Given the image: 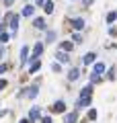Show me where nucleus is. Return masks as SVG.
Returning a JSON list of instances; mask_svg holds the SVG:
<instances>
[{
    "label": "nucleus",
    "instance_id": "nucleus-1",
    "mask_svg": "<svg viewBox=\"0 0 117 123\" xmlns=\"http://www.w3.org/2000/svg\"><path fill=\"white\" fill-rule=\"evenodd\" d=\"M4 21L8 23L10 31H13V33H17V29H19V14H14V12H8V14H6V18H4Z\"/></svg>",
    "mask_w": 117,
    "mask_h": 123
},
{
    "label": "nucleus",
    "instance_id": "nucleus-2",
    "mask_svg": "<svg viewBox=\"0 0 117 123\" xmlns=\"http://www.w3.org/2000/svg\"><path fill=\"white\" fill-rule=\"evenodd\" d=\"M58 62H60V64H68V62H70V57H68V51H64V49H62V51L60 53H58Z\"/></svg>",
    "mask_w": 117,
    "mask_h": 123
},
{
    "label": "nucleus",
    "instance_id": "nucleus-3",
    "mask_svg": "<svg viewBox=\"0 0 117 123\" xmlns=\"http://www.w3.org/2000/svg\"><path fill=\"white\" fill-rule=\"evenodd\" d=\"M39 115H41V113H39V107H33V109L29 111V121H37Z\"/></svg>",
    "mask_w": 117,
    "mask_h": 123
},
{
    "label": "nucleus",
    "instance_id": "nucleus-4",
    "mask_svg": "<svg viewBox=\"0 0 117 123\" xmlns=\"http://www.w3.org/2000/svg\"><path fill=\"white\" fill-rule=\"evenodd\" d=\"M88 105H91V97H80V98H78V109H82V107H88Z\"/></svg>",
    "mask_w": 117,
    "mask_h": 123
},
{
    "label": "nucleus",
    "instance_id": "nucleus-5",
    "mask_svg": "<svg viewBox=\"0 0 117 123\" xmlns=\"http://www.w3.org/2000/svg\"><path fill=\"white\" fill-rule=\"evenodd\" d=\"M53 111H56V113H64V111H66V103L64 101H58L56 105H53Z\"/></svg>",
    "mask_w": 117,
    "mask_h": 123
},
{
    "label": "nucleus",
    "instance_id": "nucleus-6",
    "mask_svg": "<svg viewBox=\"0 0 117 123\" xmlns=\"http://www.w3.org/2000/svg\"><path fill=\"white\" fill-rule=\"evenodd\" d=\"M78 76H80V70H78V68H74V70H70L68 72V80H78Z\"/></svg>",
    "mask_w": 117,
    "mask_h": 123
},
{
    "label": "nucleus",
    "instance_id": "nucleus-7",
    "mask_svg": "<svg viewBox=\"0 0 117 123\" xmlns=\"http://www.w3.org/2000/svg\"><path fill=\"white\" fill-rule=\"evenodd\" d=\"M43 10H45L47 14L53 12V2H52V0H45V2H43Z\"/></svg>",
    "mask_w": 117,
    "mask_h": 123
},
{
    "label": "nucleus",
    "instance_id": "nucleus-8",
    "mask_svg": "<svg viewBox=\"0 0 117 123\" xmlns=\"http://www.w3.org/2000/svg\"><path fill=\"white\" fill-rule=\"evenodd\" d=\"M41 51H43V45H41V43H35V47H33V55H31V57H39V55H41Z\"/></svg>",
    "mask_w": 117,
    "mask_h": 123
},
{
    "label": "nucleus",
    "instance_id": "nucleus-9",
    "mask_svg": "<svg viewBox=\"0 0 117 123\" xmlns=\"http://www.w3.org/2000/svg\"><path fill=\"white\" fill-rule=\"evenodd\" d=\"M64 123H76V113H66L64 115Z\"/></svg>",
    "mask_w": 117,
    "mask_h": 123
},
{
    "label": "nucleus",
    "instance_id": "nucleus-10",
    "mask_svg": "<svg viewBox=\"0 0 117 123\" xmlns=\"http://www.w3.org/2000/svg\"><path fill=\"white\" fill-rule=\"evenodd\" d=\"M72 25H74V29H76V31H80V29L84 27V18H74Z\"/></svg>",
    "mask_w": 117,
    "mask_h": 123
},
{
    "label": "nucleus",
    "instance_id": "nucleus-11",
    "mask_svg": "<svg viewBox=\"0 0 117 123\" xmlns=\"http://www.w3.org/2000/svg\"><path fill=\"white\" fill-rule=\"evenodd\" d=\"M27 60H29V47H23L21 49V64H25Z\"/></svg>",
    "mask_w": 117,
    "mask_h": 123
},
{
    "label": "nucleus",
    "instance_id": "nucleus-12",
    "mask_svg": "<svg viewBox=\"0 0 117 123\" xmlns=\"http://www.w3.org/2000/svg\"><path fill=\"white\" fill-rule=\"evenodd\" d=\"M92 70H95V74H103V72H105V64H101V62H99V64H95V68H92Z\"/></svg>",
    "mask_w": 117,
    "mask_h": 123
},
{
    "label": "nucleus",
    "instance_id": "nucleus-13",
    "mask_svg": "<svg viewBox=\"0 0 117 123\" xmlns=\"http://www.w3.org/2000/svg\"><path fill=\"white\" fill-rule=\"evenodd\" d=\"M33 25H35V29H45V21L43 18H35Z\"/></svg>",
    "mask_w": 117,
    "mask_h": 123
},
{
    "label": "nucleus",
    "instance_id": "nucleus-14",
    "mask_svg": "<svg viewBox=\"0 0 117 123\" xmlns=\"http://www.w3.org/2000/svg\"><path fill=\"white\" fill-rule=\"evenodd\" d=\"M91 94H92V86H84L80 90V97H91Z\"/></svg>",
    "mask_w": 117,
    "mask_h": 123
},
{
    "label": "nucleus",
    "instance_id": "nucleus-15",
    "mask_svg": "<svg viewBox=\"0 0 117 123\" xmlns=\"http://www.w3.org/2000/svg\"><path fill=\"white\" fill-rule=\"evenodd\" d=\"M95 57H97V55H95L92 51L86 53V55H84V64H92V62H95Z\"/></svg>",
    "mask_w": 117,
    "mask_h": 123
},
{
    "label": "nucleus",
    "instance_id": "nucleus-16",
    "mask_svg": "<svg viewBox=\"0 0 117 123\" xmlns=\"http://www.w3.org/2000/svg\"><path fill=\"white\" fill-rule=\"evenodd\" d=\"M33 10H35L33 6H31V4H27L25 8H23V14H25V17H31V14H33Z\"/></svg>",
    "mask_w": 117,
    "mask_h": 123
},
{
    "label": "nucleus",
    "instance_id": "nucleus-17",
    "mask_svg": "<svg viewBox=\"0 0 117 123\" xmlns=\"http://www.w3.org/2000/svg\"><path fill=\"white\" fill-rule=\"evenodd\" d=\"M27 90H29V92H27V97H29V98H35V97H37V86L27 88Z\"/></svg>",
    "mask_w": 117,
    "mask_h": 123
},
{
    "label": "nucleus",
    "instance_id": "nucleus-18",
    "mask_svg": "<svg viewBox=\"0 0 117 123\" xmlns=\"http://www.w3.org/2000/svg\"><path fill=\"white\" fill-rule=\"evenodd\" d=\"M39 66H41V64H39V60H35L33 64H31V68H29V72H31V74H33V72H37V70H39Z\"/></svg>",
    "mask_w": 117,
    "mask_h": 123
},
{
    "label": "nucleus",
    "instance_id": "nucleus-19",
    "mask_svg": "<svg viewBox=\"0 0 117 123\" xmlns=\"http://www.w3.org/2000/svg\"><path fill=\"white\" fill-rule=\"evenodd\" d=\"M72 47L74 45L70 43V41H64V43H62V49H64V51H72Z\"/></svg>",
    "mask_w": 117,
    "mask_h": 123
},
{
    "label": "nucleus",
    "instance_id": "nucleus-20",
    "mask_svg": "<svg viewBox=\"0 0 117 123\" xmlns=\"http://www.w3.org/2000/svg\"><path fill=\"white\" fill-rule=\"evenodd\" d=\"M115 18H117V12H109L107 14V23H113Z\"/></svg>",
    "mask_w": 117,
    "mask_h": 123
},
{
    "label": "nucleus",
    "instance_id": "nucleus-21",
    "mask_svg": "<svg viewBox=\"0 0 117 123\" xmlns=\"http://www.w3.org/2000/svg\"><path fill=\"white\" fill-rule=\"evenodd\" d=\"M88 119H91V121H95V119H97V111H95V109L88 111Z\"/></svg>",
    "mask_w": 117,
    "mask_h": 123
},
{
    "label": "nucleus",
    "instance_id": "nucleus-22",
    "mask_svg": "<svg viewBox=\"0 0 117 123\" xmlns=\"http://www.w3.org/2000/svg\"><path fill=\"white\" fill-rule=\"evenodd\" d=\"M74 43H82V35H80V33L74 35Z\"/></svg>",
    "mask_w": 117,
    "mask_h": 123
},
{
    "label": "nucleus",
    "instance_id": "nucleus-23",
    "mask_svg": "<svg viewBox=\"0 0 117 123\" xmlns=\"http://www.w3.org/2000/svg\"><path fill=\"white\" fill-rule=\"evenodd\" d=\"M53 39H56V31H49L47 33V41H53Z\"/></svg>",
    "mask_w": 117,
    "mask_h": 123
},
{
    "label": "nucleus",
    "instance_id": "nucleus-24",
    "mask_svg": "<svg viewBox=\"0 0 117 123\" xmlns=\"http://www.w3.org/2000/svg\"><path fill=\"white\" fill-rule=\"evenodd\" d=\"M0 41H2V43H4V41H8V35H6V33H0Z\"/></svg>",
    "mask_w": 117,
    "mask_h": 123
},
{
    "label": "nucleus",
    "instance_id": "nucleus-25",
    "mask_svg": "<svg viewBox=\"0 0 117 123\" xmlns=\"http://www.w3.org/2000/svg\"><path fill=\"white\" fill-rule=\"evenodd\" d=\"M41 123H52V117H43V119H41Z\"/></svg>",
    "mask_w": 117,
    "mask_h": 123
},
{
    "label": "nucleus",
    "instance_id": "nucleus-26",
    "mask_svg": "<svg viewBox=\"0 0 117 123\" xmlns=\"http://www.w3.org/2000/svg\"><path fill=\"white\" fill-rule=\"evenodd\" d=\"M4 86H6V80H0V90H2Z\"/></svg>",
    "mask_w": 117,
    "mask_h": 123
},
{
    "label": "nucleus",
    "instance_id": "nucleus-27",
    "mask_svg": "<svg viewBox=\"0 0 117 123\" xmlns=\"http://www.w3.org/2000/svg\"><path fill=\"white\" fill-rule=\"evenodd\" d=\"M13 2H14V0H4V4H6V6H10Z\"/></svg>",
    "mask_w": 117,
    "mask_h": 123
},
{
    "label": "nucleus",
    "instance_id": "nucleus-28",
    "mask_svg": "<svg viewBox=\"0 0 117 123\" xmlns=\"http://www.w3.org/2000/svg\"><path fill=\"white\" fill-rule=\"evenodd\" d=\"M2 72H6V66H4V64L0 66V74H2Z\"/></svg>",
    "mask_w": 117,
    "mask_h": 123
},
{
    "label": "nucleus",
    "instance_id": "nucleus-29",
    "mask_svg": "<svg viewBox=\"0 0 117 123\" xmlns=\"http://www.w3.org/2000/svg\"><path fill=\"white\" fill-rule=\"evenodd\" d=\"M35 2H37V4H43V2H45V0H35Z\"/></svg>",
    "mask_w": 117,
    "mask_h": 123
},
{
    "label": "nucleus",
    "instance_id": "nucleus-30",
    "mask_svg": "<svg viewBox=\"0 0 117 123\" xmlns=\"http://www.w3.org/2000/svg\"><path fill=\"white\" fill-rule=\"evenodd\" d=\"M2 55H4V49H2V47H0V57H2Z\"/></svg>",
    "mask_w": 117,
    "mask_h": 123
},
{
    "label": "nucleus",
    "instance_id": "nucleus-31",
    "mask_svg": "<svg viewBox=\"0 0 117 123\" xmlns=\"http://www.w3.org/2000/svg\"><path fill=\"white\" fill-rule=\"evenodd\" d=\"M2 115H6V111H0V117H2Z\"/></svg>",
    "mask_w": 117,
    "mask_h": 123
},
{
    "label": "nucleus",
    "instance_id": "nucleus-32",
    "mask_svg": "<svg viewBox=\"0 0 117 123\" xmlns=\"http://www.w3.org/2000/svg\"><path fill=\"white\" fill-rule=\"evenodd\" d=\"M21 123H29V119H23V121H21Z\"/></svg>",
    "mask_w": 117,
    "mask_h": 123
},
{
    "label": "nucleus",
    "instance_id": "nucleus-33",
    "mask_svg": "<svg viewBox=\"0 0 117 123\" xmlns=\"http://www.w3.org/2000/svg\"><path fill=\"white\" fill-rule=\"evenodd\" d=\"M0 33H2V25H0Z\"/></svg>",
    "mask_w": 117,
    "mask_h": 123
}]
</instances>
